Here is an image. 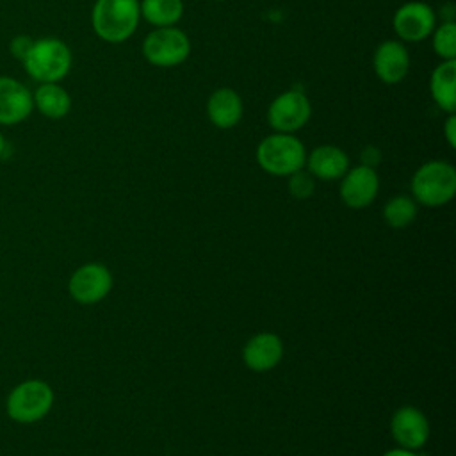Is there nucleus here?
I'll return each instance as SVG.
<instances>
[{
  "label": "nucleus",
  "mask_w": 456,
  "mask_h": 456,
  "mask_svg": "<svg viewBox=\"0 0 456 456\" xmlns=\"http://www.w3.org/2000/svg\"><path fill=\"white\" fill-rule=\"evenodd\" d=\"M360 157H362V166H367V167H376L381 162V151L376 146H365Z\"/></svg>",
  "instance_id": "b1692460"
},
{
  "label": "nucleus",
  "mask_w": 456,
  "mask_h": 456,
  "mask_svg": "<svg viewBox=\"0 0 456 456\" xmlns=\"http://www.w3.org/2000/svg\"><path fill=\"white\" fill-rule=\"evenodd\" d=\"M379 191V178L374 167L356 166L344 173L340 182V198L349 208L369 207Z\"/></svg>",
  "instance_id": "9b49d317"
},
{
  "label": "nucleus",
  "mask_w": 456,
  "mask_h": 456,
  "mask_svg": "<svg viewBox=\"0 0 456 456\" xmlns=\"http://www.w3.org/2000/svg\"><path fill=\"white\" fill-rule=\"evenodd\" d=\"M383 456H419L415 451H410V449H403V447H397V449H390L387 451Z\"/></svg>",
  "instance_id": "a878e982"
},
{
  "label": "nucleus",
  "mask_w": 456,
  "mask_h": 456,
  "mask_svg": "<svg viewBox=\"0 0 456 456\" xmlns=\"http://www.w3.org/2000/svg\"><path fill=\"white\" fill-rule=\"evenodd\" d=\"M53 404V392L41 379H28L12 388L7 397V413L12 420L30 424L41 420Z\"/></svg>",
  "instance_id": "423d86ee"
},
{
  "label": "nucleus",
  "mask_w": 456,
  "mask_h": 456,
  "mask_svg": "<svg viewBox=\"0 0 456 456\" xmlns=\"http://www.w3.org/2000/svg\"><path fill=\"white\" fill-rule=\"evenodd\" d=\"M306 150L294 134L273 132L256 146L258 166L274 176H289L305 167Z\"/></svg>",
  "instance_id": "7ed1b4c3"
},
{
  "label": "nucleus",
  "mask_w": 456,
  "mask_h": 456,
  "mask_svg": "<svg viewBox=\"0 0 456 456\" xmlns=\"http://www.w3.org/2000/svg\"><path fill=\"white\" fill-rule=\"evenodd\" d=\"M433 50L442 61L456 59V23L442 21L431 32Z\"/></svg>",
  "instance_id": "412c9836"
},
{
  "label": "nucleus",
  "mask_w": 456,
  "mask_h": 456,
  "mask_svg": "<svg viewBox=\"0 0 456 456\" xmlns=\"http://www.w3.org/2000/svg\"><path fill=\"white\" fill-rule=\"evenodd\" d=\"M315 191V178L305 171V169H299L292 175H289V192L297 198V200H306L314 194Z\"/></svg>",
  "instance_id": "4be33fe9"
},
{
  "label": "nucleus",
  "mask_w": 456,
  "mask_h": 456,
  "mask_svg": "<svg viewBox=\"0 0 456 456\" xmlns=\"http://www.w3.org/2000/svg\"><path fill=\"white\" fill-rule=\"evenodd\" d=\"M34 107L48 119H62L71 110L69 93L59 82L39 84L32 93Z\"/></svg>",
  "instance_id": "a211bd4d"
},
{
  "label": "nucleus",
  "mask_w": 456,
  "mask_h": 456,
  "mask_svg": "<svg viewBox=\"0 0 456 456\" xmlns=\"http://www.w3.org/2000/svg\"><path fill=\"white\" fill-rule=\"evenodd\" d=\"M216 2H224V0H216Z\"/></svg>",
  "instance_id": "cd10ccee"
},
{
  "label": "nucleus",
  "mask_w": 456,
  "mask_h": 456,
  "mask_svg": "<svg viewBox=\"0 0 456 456\" xmlns=\"http://www.w3.org/2000/svg\"><path fill=\"white\" fill-rule=\"evenodd\" d=\"M372 68L383 84H399L410 71V53L399 39L381 41L372 55Z\"/></svg>",
  "instance_id": "ddd939ff"
},
{
  "label": "nucleus",
  "mask_w": 456,
  "mask_h": 456,
  "mask_svg": "<svg viewBox=\"0 0 456 456\" xmlns=\"http://www.w3.org/2000/svg\"><path fill=\"white\" fill-rule=\"evenodd\" d=\"M191 55V39L173 27H157L142 41V57L157 68H173Z\"/></svg>",
  "instance_id": "39448f33"
},
{
  "label": "nucleus",
  "mask_w": 456,
  "mask_h": 456,
  "mask_svg": "<svg viewBox=\"0 0 456 456\" xmlns=\"http://www.w3.org/2000/svg\"><path fill=\"white\" fill-rule=\"evenodd\" d=\"M413 200L426 207H442L456 194V169L445 160H429L411 176Z\"/></svg>",
  "instance_id": "20e7f679"
},
{
  "label": "nucleus",
  "mask_w": 456,
  "mask_h": 456,
  "mask_svg": "<svg viewBox=\"0 0 456 456\" xmlns=\"http://www.w3.org/2000/svg\"><path fill=\"white\" fill-rule=\"evenodd\" d=\"M444 135L451 148H456V116L451 112L444 123Z\"/></svg>",
  "instance_id": "393cba45"
},
{
  "label": "nucleus",
  "mask_w": 456,
  "mask_h": 456,
  "mask_svg": "<svg viewBox=\"0 0 456 456\" xmlns=\"http://www.w3.org/2000/svg\"><path fill=\"white\" fill-rule=\"evenodd\" d=\"M390 431L399 447L417 451L429 438V422L419 408L406 404L394 411Z\"/></svg>",
  "instance_id": "9d476101"
},
{
  "label": "nucleus",
  "mask_w": 456,
  "mask_h": 456,
  "mask_svg": "<svg viewBox=\"0 0 456 456\" xmlns=\"http://www.w3.org/2000/svg\"><path fill=\"white\" fill-rule=\"evenodd\" d=\"M32 43H34V39H32L30 36H27V34H18V36H14V37L11 39V43H9V52H11V55H12L16 61H23V59L27 57V53L30 52Z\"/></svg>",
  "instance_id": "5701e85b"
},
{
  "label": "nucleus",
  "mask_w": 456,
  "mask_h": 456,
  "mask_svg": "<svg viewBox=\"0 0 456 456\" xmlns=\"http://www.w3.org/2000/svg\"><path fill=\"white\" fill-rule=\"evenodd\" d=\"M417 217V201L410 196H394L383 208V219L392 228H404Z\"/></svg>",
  "instance_id": "aec40b11"
},
{
  "label": "nucleus",
  "mask_w": 456,
  "mask_h": 456,
  "mask_svg": "<svg viewBox=\"0 0 456 456\" xmlns=\"http://www.w3.org/2000/svg\"><path fill=\"white\" fill-rule=\"evenodd\" d=\"M141 21L139 0H96L91 11L94 34L105 43H123Z\"/></svg>",
  "instance_id": "f257e3e1"
},
{
  "label": "nucleus",
  "mask_w": 456,
  "mask_h": 456,
  "mask_svg": "<svg viewBox=\"0 0 456 456\" xmlns=\"http://www.w3.org/2000/svg\"><path fill=\"white\" fill-rule=\"evenodd\" d=\"M5 146H7V142H5V137H4V134L0 132V155H4V151H5Z\"/></svg>",
  "instance_id": "bb28decb"
},
{
  "label": "nucleus",
  "mask_w": 456,
  "mask_h": 456,
  "mask_svg": "<svg viewBox=\"0 0 456 456\" xmlns=\"http://www.w3.org/2000/svg\"><path fill=\"white\" fill-rule=\"evenodd\" d=\"M32 110V91L18 78L0 75V125H18L25 121Z\"/></svg>",
  "instance_id": "f8f14e48"
},
{
  "label": "nucleus",
  "mask_w": 456,
  "mask_h": 456,
  "mask_svg": "<svg viewBox=\"0 0 456 456\" xmlns=\"http://www.w3.org/2000/svg\"><path fill=\"white\" fill-rule=\"evenodd\" d=\"M242 98L230 87L216 89L207 100V116L217 128H233L242 119Z\"/></svg>",
  "instance_id": "dca6fc26"
},
{
  "label": "nucleus",
  "mask_w": 456,
  "mask_h": 456,
  "mask_svg": "<svg viewBox=\"0 0 456 456\" xmlns=\"http://www.w3.org/2000/svg\"><path fill=\"white\" fill-rule=\"evenodd\" d=\"M281 358H283V342L276 333H271V331H262L253 335L242 349L244 363L256 372L271 370L280 363Z\"/></svg>",
  "instance_id": "4468645a"
},
{
  "label": "nucleus",
  "mask_w": 456,
  "mask_h": 456,
  "mask_svg": "<svg viewBox=\"0 0 456 456\" xmlns=\"http://www.w3.org/2000/svg\"><path fill=\"white\" fill-rule=\"evenodd\" d=\"M141 18L157 27H173L183 16L182 0H139Z\"/></svg>",
  "instance_id": "6ab92c4d"
},
{
  "label": "nucleus",
  "mask_w": 456,
  "mask_h": 456,
  "mask_svg": "<svg viewBox=\"0 0 456 456\" xmlns=\"http://www.w3.org/2000/svg\"><path fill=\"white\" fill-rule=\"evenodd\" d=\"M68 289L77 303L93 305L102 301L110 292L112 274L103 264H84L71 274Z\"/></svg>",
  "instance_id": "1a4fd4ad"
},
{
  "label": "nucleus",
  "mask_w": 456,
  "mask_h": 456,
  "mask_svg": "<svg viewBox=\"0 0 456 456\" xmlns=\"http://www.w3.org/2000/svg\"><path fill=\"white\" fill-rule=\"evenodd\" d=\"M28 77L39 84L61 82L71 69L69 46L59 37L34 39L30 52L21 61Z\"/></svg>",
  "instance_id": "f03ea898"
},
{
  "label": "nucleus",
  "mask_w": 456,
  "mask_h": 456,
  "mask_svg": "<svg viewBox=\"0 0 456 456\" xmlns=\"http://www.w3.org/2000/svg\"><path fill=\"white\" fill-rule=\"evenodd\" d=\"M436 27V14L426 2L411 0L403 4L392 18V28L399 41L419 43L431 36Z\"/></svg>",
  "instance_id": "6e6552de"
},
{
  "label": "nucleus",
  "mask_w": 456,
  "mask_h": 456,
  "mask_svg": "<svg viewBox=\"0 0 456 456\" xmlns=\"http://www.w3.org/2000/svg\"><path fill=\"white\" fill-rule=\"evenodd\" d=\"M312 116V103L299 89L280 93L267 109V123L274 132L296 134Z\"/></svg>",
  "instance_id": "0eeeda50"
},
{
  "label": "nucleus",
  "mask_w": 456,
  "mask_h": 456,
  "mask_svg": "<svg viewBox=\"0 0 456 456\" xmlns=\"http://www.w3.org/2000/svg\"><path fill=\"white\" fill-rule=\"evenodd\" d=\"M429 93L433 102L447 114L456 110V61H442L431 73Z\"/></svg>",
  "instance_id": "f3484780"
},
{
  "label": "nucleus",
  "mask_w": 456,
  "mask_h": 456,
  "mask_svg": "<svg viewBox=\"0 0 456 456\" xmlns=\"http://www.w3.org/2000/svg\"><path fill=\"white\" fill-rule=\"evenodd\" d=\"M306 171L319 180H338L349 169L347 153L333 144H321L306 153Z\"/></svg>",
  "instance_id": "2eb2a0df"
}]
</instances>
